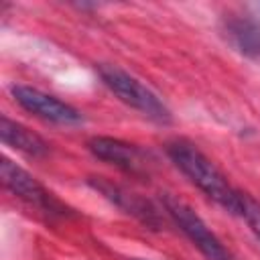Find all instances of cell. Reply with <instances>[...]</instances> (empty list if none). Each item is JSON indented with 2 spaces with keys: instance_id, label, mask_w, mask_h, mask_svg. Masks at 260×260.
Masks as SVG:
<instances>
[{
  "instance_id": "1",
  "label": "cell",
  "mask_w": 260,
  "mask_h": 260,
  "mask_svg": "<svg viewBox=\"0 0 260 260\" xmlns=\"http://www.w3.org/2000/svg\"><path fill=\"white\" fill-rule=\"evenodd\" d=\"M167 154L173 165L211 201L223 207L228 213L240 217L242 213V197L244 191L236 189L228 177L189 140L175 138L167 142Z\"/></svg>"
},
{
  "instance_id": "2",
  "label": "cell",
  "mask_w": 260,
  "mask_h": 260,
  "mask_svg": "<svg viewBox=\"0 0 260 260\" xmlns=\"http://www.w3.org/2000/svg\"><path fill=\"white\" fill-rule=\"evenodd\" d=\"M98 75L104 81V85L122 104L136 110L144 118H148L156 124H162V126L173 122V114H171L169 106L148 85H144L138 77L130 75L128 71H124L116 65H108V63L98 65Z\"/></svg>"
},
{
  "instance_id": "3",
  "label": "cell",
  "mask_w": 260,
  "mask_h": 260,
  "mask_svg": "<svg viewBox=\"0 0 260 260\" xmlns=\"http://www.w3.org/2000/svg\"><path fill=\"white\" fill-rule=\"evenodd\" d=\"M162 205L175 225L185 234V238L203 254L205 260H236L234 254L223 246V242L211 232V228L203 221V217L183 199L165 193Z\"/></svg>"
},
{
  "instance_id": "4",
  "label": "cell",
  "mask_w": 260,
  "mask_h": 260,
  "mask_svg": "<svg viewBox=\"0 0 260 260\" xmlns=\"http://www.w3.org/2000/svg\"><path fill=\"white\" fill-rule=\"evenodd\" d=\"M0 181L14 197L41 209L43 213H49V215H67L69 213L67 207L37 181V177H32L26 169L12 162L10 158H2V162H0Z\"/></svg>"
},
{
  "instance_id": "5",
  "label": "cell",
  "mask_w": 260,
  "mask_h": 260,
  "mask_svg": "<svg viewBox=\"0 0 260 260\" xmlns=\"http://www.w3.org/2000/svg\"><path fill=\"white\" fill-rule=\"evenodd\" d=\"M10 93L14 98V102L24 108L26 112L35 114L41 120H47L51 124H59V126H79L83 122V116L77 108H73L71 104L45 93L37 87L30 85H12Z\"/></svg>"
},
{
  "instance_id": "6",
  "label": "cell",
  "mask_w": 260,
  "mask_h": 260,
  "mask_svg": "<svg viewBox=\"0 0 260 260\" xmlns=\"http://www.w3.org/2000/svg\"><path fill=\"white\" fill-rule=\"evenodd\" d=\"M87 183L95 191H100L108 201H112L118 209H122L124 213L132 215L134 219H138L140 223H144L150 230H160L162 217H160L158 209L148 199H144L142 195L128 191L126 187L116 185V183L108 181L106 177H91V179H87Z\"/></svg>"
},
{
  "instance_id": "7",
  "label": "cell",
  "mask_w": 260,
  "mask_h": 260,
  "mask_svg": "<svg viewBox=\"0 0 260 260\" xmlns=\"http://www.w3.org/2000/svg\"><path fill=\"white\" fill-rule=\"evenodd\" d=\"M219 32L238 55L260 65V16L228 14L219 22Z\"/></svg>"
},
{
  "instance_id": "8",
  "label": "cell",
  "mask_w": 260,
  "mask_h": 260,
  "mask_svg": "<svg viewBox=\"0 0 260 260\" xmlns=\"http://www.w3.org/2000/svg\"><path fill=\"white\" fill-rule=\"evenodd\" d=\"M87 148L95 158L110 162L126 173H132V175L146 173L144 152L136 144H130L126 140L112 138V136H91L87 140Z\"/></svg>"
},
{
  "instance_id": "9",
  "label": "cell",
  "mask_w": 260,
  "mask_h": 260,
  "mask_svg": "<svg viewBox=\"0 0 260 260\" xmlns=\"http://www.w3.org/2000/svg\"><path fill=\"white\" fill-rule=\"evenodd\" d=\"M0 138L6 146L28 156H43L49 152V144L37 132L16 120H10L8 116H0Z\"/></svg>"
},
{
  "instance_id": "10",
  "label": "cell",
  "mask_w": 260,
  "mask_h": 260,
  "mask_svg": "<svg viewBox=\"0 0 260 260\" xmlns=\"http://www.w3.org/2000/svg\"><path fill=\"white\" fill-rule=\"evenodd\" d=\"M240 217L246 221V225L250 228L254 238L260 242V203L248 193H244V197H242V213H240Z\"/></svg>"
}]
</instances>
